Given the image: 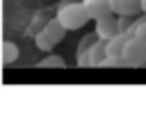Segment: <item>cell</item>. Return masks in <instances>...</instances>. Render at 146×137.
Segmentation results:
<instances>
[{"label": "cell", "instance_id": "obj_4", "mask_svg": "<svg viewBox=\"0 0 146 137\" xmlns=\"http://www.w3.org/2000/svg\"><path fill=\"white\" fill-rule=\"evenodd\" d=\"M94 34L103 41H110L114 34H119V23H116V16L114 14H107V16H100L96 18V30Z\"/></svg>", "mask_w": 146, "mask_h": 137}, {"label": "cell", "instance_id": "obj_8", "mask_svg": "<svg viewBox=\"0 0 146 137\" xmlns=\"http://www.w3.org/2000/svg\"><path fill=\"white\" fill-rule=\"evenodd\" d=\"M43 34L50 39V43L55 46V43H59V41H64V37H66V30L62 27V23L57 21V18H52V21H48L46 25H43Z\"/></svg>", "mask_w": 146, "mask_h": 137}, {"label": "cell", "instance_id": "obj_11", "mask_svg": "<svg viewBox=\"0 0 146 137\" xmlns=\"http://www.w3.org/2000/svg\"><path fill=\"white\" fill-rule=\"evenodd\" d=\"M34 43H36V48H39V50H43V53H50V50L55 48V46L50 43V39H48L46 34H43V30L34 34Z\"/></svg>", "mask_w": 146, "mask_h": 137}, {"label": "cell", "instance_id": "obj_15", "mask_svg": "<svg viewBox=\"0 0 146 137\" xmlns=\"http://www.w3.org/2000/svg\"><path fill=\"white\" fill-rule=\"evenodd\" d=\"M141 11L146 14V0H141Z\"/></svg>", "mask_w": 146, "mask_h": 137}, {"label": "cell", "instance_id": "obj_10", "mask_svg": "<svg viewBox=\"0 0 146 137\" xmlns=\"http://www.w3.org/2000/svg\"><path fill=\"white\" fill-rule=\"evenodd\" d=\"M36 66H39V68H64L66 62H64V57H59V55H55V53H48Z\"/></svg>", "mask_w": 146, "mask_h": 137}, {"label": "cell", "instance_id": "obj_6", "mask_svg": "<svg viewBox=\"0 0 146 137\" xmlns=\"http://www.w3.org/2000/svg\"><path fill=\"white\" fill-rule=\"evenodd\" d=\"M82 5H84V9H87V14H89V21H96V18H100V16L112 14L110 0H82Z\"/></svg>", "mask_w": 146, "mask_h": 137}, {"label": "cell", "instance_id": "obj_12", "mask_svg": "<svg viewBox=\"0 0 146 137\" xmlns=\"http://www.w3.org/2000/svg\"><path fill=\"white\" fill-rule=\"evenodd\" d=\"M130 32H132V37H137L141 43H146V18H139V21L130 27Z\"/></svg>", "mask_w": 146, "mask_h": 137}, {"label": "cell", "instance_id": "obj_3", "mask_svg": "<svg viewBox=\"0 0 146 137\" xmlns=\"http://www.w3.org/2000/svg\"><path fill=\"white\" fill-rule=\"evenodd\" d=\"M123 62H125V66L146 64V43H141L137 37H130L125 48H123Z\"/></svg>", "mask_w": 146, "mask_h": 137}, {"label": "cell", "instance_id": "obj_2", "mask_svg": "<svg viewBox=\"0 0 146 137\" xmlns=\"http://www.w3.org/2000/svg\"><path fill=\"white\" fill-rule=\"evenodd\" d=\"M105 59H107V41H103V39H98V37H96V41L87 48V53L78 55V64H80V66H103Z\"/></svg>", "mask_w": 146, "mask_h": 137}, {"label": "cell", "instance_id": "obj_1", "mask_svg": "<svg viewBox=\"0 0 146 137\" xmlns=\"http://www.w3.org/2000/svg\"><path fill=\"white\" fill-rule=\"evenodd\" d=\"M55 18L62 23V27H64L66 32L80 30V27H84V25L89 23V14H87L84 5L78 2V0H66V2L57 9V16H55Z\"/></svg>", "mask_w": 146, "mask_h": 137}, {"label": "cell", "instance_id": "obj_7", "mask_svg": "<svg viewBox=\"0 0 146 137\" xmlns=\"http://www.w3.org/2000/svg\"><path fill=\"white\" fill-rule=\"evenodd\" d=\"M132 37V32H119L107 41V57H123V48L128 43V39Z\"/></svg>", "mask_w": 146, "mask_h": 137}, {"label": "cell", "instance_id": "obj_14", "mask_svg": "<svg viewBox=\"0 0 146 137\" xmlns=\"http://www.w3.org/2000/svg\"><path fill=\"white\" fill-rule=\"evenodd\" d=\"M94 41H96V39H94L91 34H87V37H84V39L80 41V48H78V55H82V53H87V48H89V46H91Z\"/></svg>", "mask_w": 146, "mask_h": 137}, {"label": "cell", "instance_id": "obj_9", "mask_svg": "<svg viewBox=\"0 0 146 137\" xmlns=\"http://www.w3.org/2000/svg\"><path fill=\"white\" fill-rule=\"evenodd\" d=\"M18 55H21V50H18V46L14 41H5L2 43V62L5 64H14L18 59Z\"/></svg>", "mask_w": 146, "mask_h": 137}, {"label": "cell", "instance_id": "obj_13", "mask_svg": "<svg viewBox=\"0 0 146 137\" xmlns=\"http://www.w3.org/2000/svg\"><path fill=\"white\" fill-rule=\"evenodd\" d=\"M116 23H119V32H130L132 27V16H116Z\"/></svg>", "mask_w": 146, "mask_h": 137}, {"label": "cell", "instance_id": "obj_5", "mask_svg": "<svg viewBox=\"0 0 146 137\" xmlns=\"http://www.w3.org/2000/svg\"><path fill=\"white\" fill-rule=\"evenodd\" d=\"M110 9L116 16H135L141 11V0H110Z\"/></svg>", "mask_w": 146, "mask_h": 137}]
</instances>
